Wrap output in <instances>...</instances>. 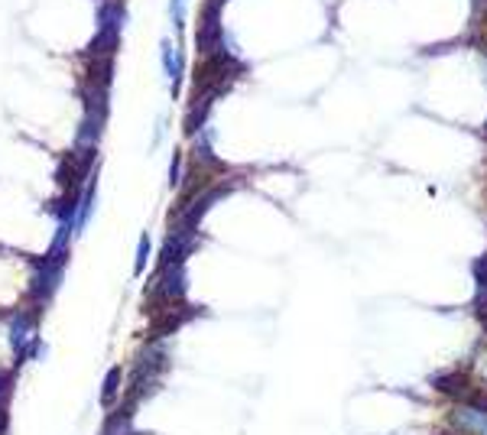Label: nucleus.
Returning a JSON list of instances; mask_svg holds the SVG:
<instances>
[{
	"mask_svg": "<svg viewBox=\"0 0 487 435\" xmlns=\"http://www.w3.org/2000/svg\"><path fill=\"white\" fill-rule=\"evenodd\" d=\"M435 435H455V432H448V429H445V432H435Z\"/></svg>",
	"mask_w": 487,
	"mask_h": 435,
	"instance_id": "6",
	"label": "nucleus"
},
{
	"mask_svg": "<svg viewBox=\"0 0 487 435\" xmlns=\"http://www.w3.org/2000/svg\"><path fill=\"white\" fill-rule=\"evenodd\" d=\"M432 387L439 393H445V396L458 400V396H465V393H468V377H465V373H458V371L432 373Z\"/></svg>",
	"mask_w": 487,
	"mask_h": 435,
	"instance_id": "2",
	"label": "nucleus"
},
{
	"mask_svg": "<svg viewBox=\"0 0 487 435\" xmlns=\"http://www.w3.org/2000/svg\"><path fill=\"white\" fill-rule=\"evenodd\" d=\"M448 423L455 425V432H471V435H484V429H487L484 413H477V409H471V406L455 409V413L448 416Z\"/></svg>",
	"mask_w": 487,
	"mask_h": 435,
	"instance_id": "1",
	"label": "nucleus"
},
{
	"mask_svg": "<svg viewBox=\"0 0 487 435\" xmlns=\"http://www.w3.org/2000/svg\"><path fill=\"white\" fill-rule=\"evenodd\" d=\"M484 137H487V124H484Z\"/></svg>",
	"mask_w": 487,
	"mask_h": 435,
	"instance_id": "7",
	"label": "nucleus"
},
{
	"mask_svg": "<svg viewBox=\"0 0 487 435\" xmlns=\"http://www.w3.org/2000/svg\"><path fill=\"white\" fill-rule=\"evenodd\" d=\"M182 13H185V0H169V20L176 30H182Z\"/></svg>",
	"mask_w": 487,
	"mask_h": 435,
	"instance_id": "4",
	"label": "nucleus"
},
{
	"mask_svg": "<svg viewBox=\"0 0 487 435\" xmlns=\"http://www.w3.org/2000/svg\"><path fill=\"white\" fill-rule=\"evenodd\" d=\"M468 406H471V409H477V413H487V393H471Z\"/></svg>",
	"mask_w": 487,
	"mask_h": 435,
	"instance_id": "5",
	"label": "nucleus"
},
{
	"mask_svg": "<svg viewBox=\"0 0 487 435\" xmlns=\"http://www.w3.org/2000/svg\"><path fill=\"white\" fill-rule=\"evenodd\" d=\"M163 62H166V72L172 75V82H179V62H182V53H176L172 43H163Z\"/></svg>",
	"mask_w": 487,
	"mask_h": 435,
	"instance_id": "3",
	"label": "nucleus"
}]
</instances>
